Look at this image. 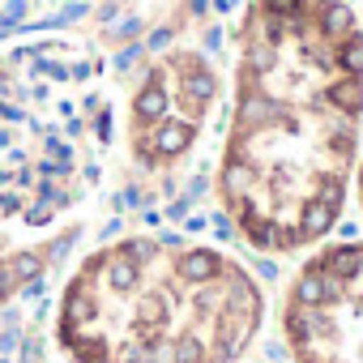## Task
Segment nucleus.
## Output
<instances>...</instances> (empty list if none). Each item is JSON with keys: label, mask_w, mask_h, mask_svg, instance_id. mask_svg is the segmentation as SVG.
<instances>
[{"label": "nucleus", "mask_w": 363, "mask_h": 363, "mask_svg": "<svg viewBox=\"0 0 363 363\" xmlns=\"http://www.w3.org/2000/svg\"><path fill=\"white\" fill-rule=\"evenodd\" d=\"M363 124V26L342 0H248L218 201L257 252H299L342 218Z\"/></svg>", "instance_id": "1"}, {"label": "nucleus", "mask_w": 363, "mask_h": 363, "mask_svg": "<svg viewBox=\"0 0 363 363\" xmlns=\"http://www.w3.org/2000/svg\"><path fill=\"white\" fill-rule=\"evenodd\" d=\"M218 103V73L201 52H167L145 69L128 107V150L137 167L167 171L184 158Z\"/></svg>", "instance_id": "5"}, {"label": "nucleus", "mask_w": 363, "mask_h": 363, "mask_svg": "<svg viewBox=\"0 0 363 363\" xmlns=\"http://www.w3.org/2000/svg\"><path fill=\"white\" fill-rule=\"evenodd\" d=\"M282 337L295 363H363V240L316 248L286 286Z\"/></svg>", "instance_id": "4"}, {"label": "nucleus", "mask_w": 363, "mask_h": 363, "mask_svg": "<svg viewBox=\"0 0 363 363\" xmlns=\"http://www.w3.org/2000/svg\"><path fill=\"white\" fill-rule=\"evenodd\" d=\"M350 179H354V193H359V210H363V154L354 158V175H350Z\"/></svg>", "instance_id": "6"}, {"label": "nucleus", "mask_w": 363, "mask_h": 363, "mask_svg": "<svg viewBox=\"0 0 363 363\" xmlns=\"http://www.w3.org/2000/svg\"><path fill=\"white\" fill-rule=\"evenodd\" d=\"M261 320L257 278L223 248L128 235L69 274L56 346L73 363H240Z\"/></svg>", "instance_id": "2"}, {"label": "nucleus", "mask_w": 363, "mask_h": 363, "mask_svg": "<svg viewBox=\"0 0 363 363\" xmlns=\"http://www.w3.org/2000/svg\"><path fill=\"white\" fill-rule=\"evenodd\" d=\"M99 65L65 39L13 43L0 82V308L35 291L60 261L65 227L99 184L111 116L99 94L65 99L52 86L94 77Z\"/></svg>", "instance_id": "3"}]
</instances>
